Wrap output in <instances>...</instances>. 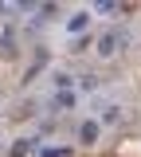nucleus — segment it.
Instances as JSON below:
<instances>
[{
  "mask_svg": "<svg viewBox=\"0 0 141 157\" xmlns=\"http://www.w3.org/2000/svg\"><path fill=\"white\" fill-rule=\"evenodd\" d=\"M71 82H75V78H71V75H63V71L55 75V86H59V90H71Z\"/></svg>",
  "mask_w": 141,
  "mask_h": 157,
  "instance_id": "9",
  "label": "nucleus"
},
{
  "mask_svg": "<svg viewBox=\"0 0 141 157\" xmlns=\"http://www.w3.org/2000/svg\"><path fill=\"white\" fill-rule=\"evenodd\" d=\"M86 24H90V12H75V16L67 20V32H71V36H75V32H82V28H86Z\"/></svg>",
  "mask_w": 141,
  "mask_h": 157,
  "instance_id": "4",
  "label": "nucleus"
},
{
  "mask_svg": "<svg viewBox=\"0 0 141 157\" xmlns=\"http://www.w3.org/2000/svg\"><path fill=\"white\" fill-rule=\"evenodd\" d=\"M51 106H55V110H75V106H79V94H75V90H55Z\"/></svg>",
  "mask_w": 141,
  "mask_h": 157,
  "instance_id": "3",
  "label": "nucleus"
},
{
  "mask_svg": "<svg viewBox=\"0 0 141 157\" xmlns=\"http://www.w3.org/2000/svg\"><path fill=\"white\" fill-rule=\"evenodd\" d=\"M16 55V39H12V32H4L0 36V59H12Z\"/></svg>",
  "mask_w": 141,
  "mask_h": 157,
  "instance_id": "5",
  "label": "nucleus"
},
{
  "mask_svg": "<svg viewBox=\"0 0 141 157\" xmlns=\"http://www.w3.org/2000/svg\"><path fill=\"white\" fill-rule=\"evenodd\" d=\"M32 145H35L32 137H24V141H16V145H12V157H28V153H32Z\"/></svg>",
  "mask_w": 141,
  "mask_h": 157,
  "instance_id": "7",
  "label": "nucleus"
},
{
  "mask_svg": "<svg viewBox=\"0 0 141 157\" xmlns=\"http://www.w3.org/2000/svg\"><path fill=\"white\" fill-rule=\"evenodd\" d=\"M98 137H102V122H98V118L79 122V141H82V145H98Z\"/></svg>",
  "mask_w": 141,
  "mask_h": 157,
  "instance_id": "1",
  "label": "nucleus"
},
{
  "mask_svg": "<svg viewBox=\"0 0 141 157\" xmlns=\"http://www.w3.org/2000/svg\"><path fill=\"white\" fill-rule=\"evenodd\" d=\"M94 12H102V16H110V12H121V8L114 4V0H98V4H94Z\"/></svg>",
  "mask_w": 141,
  "mask_h": 157,
  "instance_id": "8",
  "label": "nucleus"
},
{
  "mask_svg": "<svg viewBox=\"0 0 141 157\" xmlns=\"http://www.w3.org/2000/svg\"><path fill=\"white\" fill-rule=\"evenodd\" d=\"M0 12H8V8H4V4H0Z\"/></svg>",
  "mask_w": 141,
  "mask_h": 157,
  "instance_id": "10",
  "label": "nucleus"
},
{
  "mask_svg": "<svg viewBox=\"0 0 141 157\" xmlns=\"http://www.w3.org/2000/svg\"><path fill=\"white\" fill-rule=\"evenodd\" d=\"M98 122H102V126H118V122H121V106H106Z\"/></svg>",
  "mask_w": 141,
  "mask_h": 157,
  "instance_id": "6",
  "label": "nucleus"
},
{
  "mask_svg": "<svg viewBox=\"0 0 141 157\" xmlns=\"http://www.w3.org/2000/svg\"><path fill=\"white\" fill-rule=\"evenodd\" d=\"M118 43H125V36H118V32H102L94 47H98V55H102V59H110L114 51H118Z\"/></svg>",
  "mask_w": 141,
  "mask_h": 157,
  "instance_id": "2",
  "label": "nucleus"
}]
</instances>
